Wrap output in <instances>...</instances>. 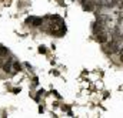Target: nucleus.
I'll return each mask as SVG.
<instances>
[{"label":"nucleus","mask_w":123,"mask_h":118,"mask_svg":"<svg viewBox=\"0 0 123 118\" xmlns=\"http://www.w3.org/2000/svg\"><path fill=\"white\" fill-rule=\"evenodd\" d=\"M94 30H96V38H97V41H99L100 44H105V43H107L109 37H107V33H106V30L103 29V26H99V29H94Z\"/></svg>","instance_id":"obj_1"},{"label":"nucleus","mask_w":123,"mask_h":118,"mask_svg":"<svg viewBox=\"0 0 123 118\" xmlns=\"http://www.w3.org/2000/svg\"><path fill=\"white\" fill-rule=\"evenodd\" d=\"M117 50H119V44H117L116 41H113V43L109 44V51H110V53H116Z\"/></svg>","instance_id":"obj_2"},{"label":"nucleus","mask_w":123,"mask_h":118,"mask_svg":"<svg viewBox=\"0 0 123 118\" xmlns=\"http://www.w3.org/2000/svg\"><path fill=\"white\" fill-rule=\"evenodd\" d=\"M42 24H43V20L42 19H39V17L37 19H33V26L34 27H40Z\"/></svg>","instance_id":"obj_3"},{"label":"nucleus","mask_w":123,"mask_h":118,"mask_svg":"<svg viewBox=\"0 0 123 118\" xmlns=\"http://www.w3.org/2000/svg\"><path fill=\"white\" fill-rule=\"evenodd\" d=\"M119 60H120V63H123V47H122V51H120V56H119Z\"/></svg>","instance_id":"obj_4"},{"label":"nucleus","mask_w":123,"mask_h":118,"mask_svg":"<svg viewBox=\"0 0 123 118\" xmlns=\"http://www.w3.org/2000/svg\"><path fill=\"white\" fill-rule=\"evenodd\" d=\"M14 68H16V70H20L22 67H20V64H19V63H14Z\"/></svg>","instance_id":"obj_5"},{"label":"nucleus","mask_w":123,"mask_h":118,"mask_svg":"<svg viewBox=\"0 0 123 118\" xmlns=\"http://www.w3.org/2000/svg\"><path fill=\"white\" fill-rule=\"evenodd\" d=\"M39 51H40V53H46V48H44V47H43V46H42V47H40V48H39Z\"/></svg>","instance_id":"obj_6"},{"label":"nucleus","mask_w":123,"mask_h":118,"mask_svg":"<svg viewBox=\"0 0 123 118\" xmlns=\"http://www.w3.org/2000/svg\"><path fill=\"white\" fill-rule=\"evenodd\" d=\"M120 7H123V0H120Z\"/></svg>","instance_id":"obj_7"}]
</instances>
